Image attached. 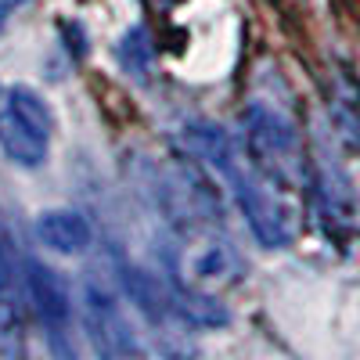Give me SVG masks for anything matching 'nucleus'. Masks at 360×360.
<instances>
[{
	"label": "nucleus",
	"mask_w": 360,
	"mask_h": 360,
	"mask_svg": "<svg viewBox=\"0 0 360 360\" xmlns=\"http://www.w3.org/2000/svg\"><path fill=\"white\" fill-rule=\"evenodd\" d=\"M173 307H176L180 314H184L188 321H195V324H209V328L227 324V307H224V303H217L213 295L176 288V292H173Z\"/></svg>",
	"instance_id": "nucleus-10"
},
{
	"label": "nucleus",
	"mask_w": 360,
	"mask_h": 360,
	"mask_svg": "<svg viewBox=\"0 0 360 360\" xmlns=\"http://www.w3.org/2000/svg\"><path fill=\"white\" fill-rule=\"evenodd\" d=\"M245 127H249V137H252V144H256V152L274 155V159L295 152V130L285 123L281 115L270 112V108H259V105L249 108V112H245Z\"/></svg>",
	"instance_id": "nucleus-6"
},
{
	"label": "nucleus",
	"mask_w": 360,
	"mask_h": 360,
	"mask_svg": "<svg viewBox=\"0 0 360 360\" xmlns=\"http://www.w3.org/2000/svg\"><path fill=\"white\" fill-rule=\"evenodd\" d=\"M119 65H123L134 79H141V83L152 79V72H155V47H152V40H148V33L141 25H134L130 33L119 40Z\"/></svg>",
	"instance_id": "nucleus-7"
},
{
	"label": "nucleus",
	"mask_w": 360,
	"mask_h": 360,
	"mask_svg": "<svg viewBox=\"0 0 360 360\" xmlns=\"http://www.w3.org/2000/svg\"><path fill=\"white\" fill-rule=\"evenodd\" d=\"M0 148L8 152L11 162L29 166V169L44 166V159H47V137L37 134L29 123H22L11 108L0 112Z\"/></svg>",
	"instance_id": "nucleus-5"
},
{
	"label": "nucleus",
	"mask_w": 360,
	"mask_h": 360,
	"mask_svg": "<svg viewBox=\"0 0 360 360\" xmlns=\"http://www.w3.org/2000/svg\"><path fill=\"white\" fill-rule=\"evenodd\" d=\"M37 238L51 252L79 256V252L90 249V242H94V231H90L86 217L76 213V209H47L37 220Z\"/></svg>",
	"instance_id": "nucleus-4"
},
{
	"label": "nucleus",
	"mask_w": 360,
	"mask_h": 360,
	"mask_svg": "<svg viewBox=\"0 0 360 360\" xmlns=\"http://www.w3.org/2000/svg\"><path fill=\"white\" fill-rule=\"evenodd\" d=\"M83 324H86V335L94 342L98 356H134L141 349L137 339L130 335L127 317L119 314L115 299L98 285H86L83 292Z\"/></svg>",
	"instance_id": "nucleus-2"
},
{
	"label": "nucleus",
	"mask_w": 360,
	"mask_h": 360,
	"mask_svg": "<svg viewBox=\"0 0 360 360\" xmlns=\"http://www.w3.org/2000/svg\"><path fill=\"white\" fill-rule=\"evenodd\" d=\"M25 4V0H0V33H4V25L11 22V15Z\"/></svg>",
	"instance_id": "nucleus-11"
},
{
	"label": "nucleus",
	"mask_w": 360,
	"mask_h": 360,
	"mask_svg": "<svg viewBox=\"0 0 360 360\" xmlns=\"http://www.w3.org/2000/svg\"><path fill=\"white\" fill-rule=\"evenodd\" d=\"M25 270H29V274H25L29 299H33V307H37V314L44 317V324H47V328L69 324V317H72V295H69L65 278L58 274V270L37 263V259H29Z\"/></svg>",
	"instance_id": "nucleus-3"
},
{
	"label": "nucleus",
	"mask_w": 360,
	"mask_h": 360,
	"mask_svg": "<svg viewBox=\"0 0 360 360\" xmlns=\"http://www.w3.org/2000/svg\"><path fill=\"white\" fill-rule=\"evenodd\" d=\"M188 144L205 162H213L227 176V184H231L238 205H242L252 234L259 238V245L285 249L295 238V217H292V209L281 198L270 195V188H263V180L256 176V169L242 159V152H238V144L220 127H209V123L191 127L188 130Z\"/></svg>",
	"instance_id": "nucleus-1"
},
{
	"label": "nucleus",
	"mask_w": 360,
	"mask_h": 360,
	"mask_svg": "<svg viewBox=\"0 0 360 360\" xmlns=\"http://www.w3.org/2000/svg\"><path fill=\"white\" fill-rule=\"evenodd\" d=\"M18 292H22V259L15 249V238L0 224V307L8 314H15L18 307Z\"/></svg>",
	"instance_id": "nucleus-8"
},
{
	"label": "nucleus",
	"mask_w": 360,
	"mask_h": 360,
	"mask_svg": "<svg viewBox=\"0 0 360 360\" xmlns=\"http://www.w3.org/2000/svg\"><path fill=\"white\" fill-rule=\"evenodd\" d=\"M8 108L22 119V123L33 127L37 134L51 137V130H54V115H51L47 101L37 94L33 86H11V90H8Z\"/></svg>",
	"instance_id": "nucleus-9"
}]
</instances>
